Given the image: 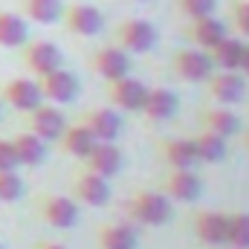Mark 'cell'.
Segmentation results:
<instances>
[{"mask_svg": "<svg viewBox=\"0 0 249 249\" xmlns=\"http://www.w3.org/2000/svg\"><path fill=\"white\" fill-rule=\"evenodd\" d=\"M244 38L238 35H226L223 41H217L209 50V58L214 64V70H238L241 67V55H244Z\"/></svg>", "mask_w": 249, "mask_h": 249, "instance_id": "484cf974", "label": "cell"}, {"mask_svg": "<svg viewBox=\"0 0 249 249\" xmlns=\"http://www.w3.org/2000/svg\"><path fill=\"white\" fill-rule=\"evenodd\" d=\"M99 249H139V235L130 223H102L96 232Z\"/></svg>", "mask_w": 249, "mask_h": 249, "instance_id": "44dd1931", "label": "cell"}, {"mask_svg": "<svg viewBox=\"0 0 249 249\" xmlns=\"http://www.w3.org/2000/svg\"><path fill=\"white\" fill-rule=\"evenodd\" d=\"M229 20H232V29L238 32V38L249 41V0H232Z\"/></svg>", "mask_w": 249, "mask_h": 249, "instance_id": "4dcf8cb0", "label": "cell"}, {"mask_svg": "<svg viewBox=\"0 0 249 249\" xmlns=\"http://www.w3.org/2000/svg\"><path fill=\"white\" fill-rule=\"evenodd\" d=\"M203 84H206L209 99L223 107H232V105L244 102V96H247V78L238 70H214Z\"/></svg>", "mask_w": 249, "mask_h": 249, "instance_id": "3957f363", "label": "cell"}, {"mask_svg": "<svg viewBox=\"0 0 249 249\" xmlns=\"http://www.w3.org/2000/svg\"><path fill=\"white\" fill-rule=\"evenodd\" d=\"M145 93H148V84H142L133 75H122L116 81H107V99H110L113 110H122V113H139Z\"/></svg>", "mask_w": 249, "mask_h": 249, "instance_id": "30bf717a", "label": "cell"}, {"mask_svg": "<svg viewBox=\"0 0 249 249\" xmlns=\"http://www.w3.org/2000/svg\"><path fill=\"white\" fill-rule=\"evenodd\" d=\"M0 102L20 110V113H29L32 107H38L44 102L38 78H12V81H6L0 87Z\"/></svg>", "mask_w": 249, "mask_h": 249, "instance_id": "4fadbf2b", "label": "cell"}, {"mask_svg": "<svg viewBox=\"0 0 249 249\" xmlns=\"http://www.w3.org/2000/svg\"><path fill=\"white\" fill-rule=\"evenodd\" d=\"M20 61H23V67H26L35 78H41V75H47V72L64 67V55L53 41H47V38H32V41H26V44L20 47Z\"/></svg>", "mask_w": 249, "mask_h": 249, "instance_id": "277c9868", "label": "cell"}, {"mask_svg": "<svg viewBox=\"0 0 249 249\" xmlns=\"http://www.w3.org/2000/svg\"><path fill=\"white\" fill-rule=\"evenodd\" d=\"M41 220L53 229H72L78 223V203L64 194H41L35 200Z\"/></svg>", "mask_w": 249, "mask_h": 249, "instance_id": "8992f818", "label": "cell"}, {"mask_svg": "<svg viewBox=\"0 0 249 249\" xmlns=\"http://www.w3.org/2000/svg\"><path fill=\"white\" fill-rule=\"evenodd\" d=\"M177 9H180V15H186L188 20H194V18L214 15L217 0H177Z\"/></svg>", "mask_w": 249, "mask_h": 249, "instance_id": "1f68e13d", "label": "cell"}, {"mask_svg": "<svg viewBox=\"0 0 249 249\" xmlns=\"http://www.w3.org/2000/svg\"><path fill=\"white\" fill-rule=\"evenodd\" d=\"M72 200L84 206H105L110 200V180L93 174V171H78L72 177Z\"/></svg>", "mask_w": 249, "mask_h": 249, "instance_id": "e0dca14e", "label": "cell"}, {"mask_svg": "<svg viewBox=\"0 0 249 249\" xmlns=\"http://www.w3.org/2000/svg\"><path fill=\"white\" fill-rule=\"evenodd\" d=\"M113 44L124 50L127 55L151 53L157 47V26L148 23L145 18H124L113 29Z\"/></svg>", "mask_w": 249, "mask_h": 249, "instance_id": "7a4b0ae2", "label": "cell"}, {"mask_svg": "<svg viewBox=\"0 0 249 249\" xmlns=\"http://www.w3.org/2000/svg\"><path fill=\"white\" fill-rule=\"evenodd\" d=\"M229 35V29H226V23L217 18V15H206V18H194V20H188L186 26V38L191 41V47H197V50H212L217 41H223Z\"/></svg>", "mask_w": 249, "mask_h": 249, "instance_id": "ac0fdd59", "label": "cell"}, {"mask_svg": "<svg viewBox=\"0 0 249 249\" xmlns=\"http://www.w3.org/2000/svg\"><path fill=\"white\" fill-rule=\"evenodd\" d=\"M160 154L165 160L168 168H194L197 165V154H194V145L186 136H177V139H162L160 142Z\"/></svg>", "mask_w": 249, "mask_h": 249, "instance_id": "cb8c5ba5", "label": "cell"}, {"mask_svg": "<svg viewBox=\"0 0 249 249\" xmlns=\"http://www.w3.org/2000/svg\"><path fill=\"white\" fill-rule=\"evenodd\" d=\"M0 171H18V157L12 139H0Z\"/></svg>", "mask_w": 249, "mask_h": 249, "instance_id": "d6a6232c", "label": "cell"}, {"mask_svg": "<svg viewBox=\"0 0 249 249\" xmlns=\"http://www.w3.org/2000/svg\"><path fill=\"white\" fill-rule=\"evenodd\" d=\"M226 247L249 249V212H232L226 229Z\"/></svg>", "mask_w": 249, "mask_h": 249, "instance_id": "f1b7e54d", "label": "cell"}, {"mask_svg": "<svg viewBox=\"0 0 249 249\" xmlns=\"http://www.w3.org/2000/svg\"><path fill=\"white\" fill-rule=\"evenodd\" d=\"M191 145H194V154H197V162H206V165H217L226 160L229 148H226V139H220L217 133L212 130H200L191 136Z\"/></svg>", "mask_w": 249, "mask_h": 249, "instance_id": "603a6c76", "label": "cell"}, {"mask_svg": "<svg viewBox=\"0 0 249 249\" xmlns=\"http://www.w3.org/2000/svg\"><path fill=\"white\" fill-rule=\"evenodd\" d=\"M26 124H29V133H35L38 139L44 142H58L67 127V119L58 110V105H50V102H41L38 107H32L26 113Z\"/></svg>", "mask_w": 249, "mask_h": 249, "instance_id": "ba28073f", "label": "cell"}, {"mask_svg": "<svg viewBox=\"0 0 249 249\" xmlns=\"http://www.w3.org/2000/svg\"><path fill=\"white\" fill-rule=\"evenodd\" d=\"M35 249H67L64 244H55V241H38Z\"/></svg>", "mask_w": 249, "mask_h": 249, "instance_id": "e575fe53", "label": "cell"}, {"mask_svg": "<svg viewBox=\"0 0 249 249\" xmlns=\"http://www.w3.org/2000/svg\"><path fill=\"white\" fill-rule=\"evenodd\" d=\"M29 41V23L23 15L0 9V47L3 50H20Z\"/></svg>", "mask_w": 249, "mask_h": 249, "instance_id": "7402d4cb", "label": "cell"}, {"mask_svg": "<svg viewBox=\"0 0 249 249\" xmlns=\"http://www.w3.org/2000/svg\"><path fill=\"white\" fill-rule=\"evenodd\" d=\"M200 119H203V127H206V130L217 133L220 139H232V136L241 130V119H238V116H235L229 107H223V105L206 107Z\"/></svg>", "mask_w": 249, "mask_h": 249, "instance_id": "d4e9b609", "label": "cell"}, {"mask_svg": "<svg viewBox=\"0 0 249 249\" xmlns=\"http://www.w3.org/2000/svg\"><path fill=\"white\" fill-rule=\"evenodd\" d=\"M78 122L93 133L96 142H116L122 136V116L113 107H90Z\"/></svg>", "mask_w": 249, "mask_h": 249, "instance_id": "5bb4252c", "label": "cell"}, {"mask_svg": "<svg viewBox=\"0 0 249 249\" xmlns=\"http://www.w3.org/2000/svg\"><path fill=\"white\" fill-rule=\"evenodd\" d=\"M81 162H84L87 171H93V174L110 180V177H116V174L122 171L124 154L116 142H96V145L87 151V157H84Z\"/></svg>", "mask_w": 249, "mask_h": 249, "instance_id": "7c38bea8", "label": "cell"}, {"mask_svg": "<svg viewBox=\"0 0 249 249\" xmlns=\"http://www.w3.org/2000/svg\"><path fill=\"white\" fill-rule=\"evenodd\" d=\"M160 191L171 203H194L200 197V191H203V183H200V177H197L194 168H171L162 177Z\"/></svg>", "mask_w": 249, "mask_h": 249, "instance_id": "8fae6325", "label": "cell"}, {"mask_svg": "<svg viewBox=\"0 0 249 249\" xmlns=\"http://www.w3.org/2000/svg\"><path fill=\"white\" fill-rule=\"evenodd\" d=\"M133 3H148V0H133Z\"/></svg>", "mask_w": 249, "mask_h": 249, "instance_id": "8d00e7d4", "label": "cell"}, {"mask_svg": "<svg viewBox=\"0 0 249 249\" xmlns=\"http://www.w3.org/2000/svg\"><path fill=\"white\" fill-rule=\"evenodd\" d=\"M177 110H180V99H177V93L168 90V87H148L145 102H142V107H139V113H142L148 122H168V119L177 116Z\"/></svg>", "mask_w": 249, "mask_h": 249, "instance_id": "2e32d148", "label": "cell"}, {"mask_svg": "<svg viewBox=\"0 0 249 249\" xmlns=\"http://www.w3.org/2000/svg\"><path fill=\"white\" fill-rule=\"evenodd\" d=\"M127 214L139 226H165L174 217V206L162 191H136L127 200Z\"/></svg>", "mask_w": 249, "mask_h": 249, "instance_id": "6da1fadb", "label": "cell"}, {"mask_svg": "<svg viewBox=\"0 0 249 249\" xmlns=\"http://www.w3.org/2000/svg\"><path fill=\"white\" fill-rule=\"evenodd\" d=\"M217 249H223V247H217ZM229 249H232V247H229Z\"/></svg>", "mask_w": 249, "mask_h": 249, "instance_id": "f35d334b", "label": "cell"}, {"mask_svg": "<svg viewBox=\"0 0 249 249\" xmlns=\"http://www.w3.org/2000/svg\"><path fill=\"white\" fill-rule=\"evenodd\" d=\"M238 72L249 78V44H244V55H241V67H238Z\"/></svg>", "mask_w": 249, "mask_h": 249, "instance_id": "836d02e7", "label": "cell"}, {"mask_svg": "<svg viewBox=\"0 0 249 249\" xmlns=\"http://www.w3.org/2000/svg\"><path fill=\"white\" fill-rule=\"evenodd\" d=\"M226 229H229V214L223 212H200L194 217V235L206 247H226Z\"/></svg>", "mask_w": 249, "mask_h": 249, "instance_id": "d6986e66", "label": "cell"}, {"mask_svg": "<svg viewBox=\"0 0 249 249\" xmlns=\"http://www.w3.org/2000/svg\"><path fill=\"white\" fill-rule=\"evenodd\" d=\"M0 113H3V102H0Z\"/></svg>", "mask_w": 249, "mask_h": 249, "instance_id": "74e56055", "label": "cell"}, {"mask_svg": "<svg viewBox=\"0 0 249 249\" xmlns=\"http://www.w3.org/2000/svg\"><path fill=\"white\" fill-rule=\"evenodd\" d=\"M244 142H247V148H249V130H247V133H244Z\"/></svg>", "mask_w": 249, "mask_h": 249, "instance_id": "d590c367", "label": "cell"}, {"mask_svg": "<svg viewBox=\"0 0 249 249\" xmlns=\"http://www.w3.org/2000/svg\"><path fill=\"white\" fill-rule=\"evenodd\" d=\"M20 9H23V18L26 20L41 23V26H50V23L61 20L64 3L61 0H20Z\"/></svg>", "mask_w": 249, "mask_h": 249, "instance_id": "83f0119b", "label": "cell"}, {"mask_svg": "<svg viewBox=\"0 0 249 249\" xmlns=\"http://www.w3.org/2000/svg\"><path fill=\"white\" fill-rule=\"evenodd\" d=\"M90 67H93V72H96L99 78L116 81V78H122V75H130V55H127L124 50H119L116 44L99 47V50L90 55Z\"/></svg>", "mask_w": 249, "mask_h": 249, "instance_id": "9a60e30c", "label": "cell"}, {"mask_svg": "<svg viewBox=\"0 0 249 249\" xmlns=\"http://www.w3.org/2000/svg\"><path fill=\"white\" fill-rule=\"evenodd\" d=\"M58 145H61L64 154H70V157H75V160H84V157H87V151L96 145V139H93V133H90L81 122H72V124H67V127H64Z\"/></svg>", "mask_w": 249, "mask_h": 249, "instance_id": "4316f807", "label": "cell"}, {"mask_svg": "<svg viewBox=\"0 0 249 249\" xmlns=\"http://www.w3.org/2000/svg\"><path fill=\"white\" fill-rule=\"evenodd\" d=\"M23 197V180L18 171H0V203H15Z\"/></svg>", "mask_w": 249, "mask_h": 249, "instance_id": "f546056e", "label": "cell"}, {"mask_svg": "<svg viewBox=\"0 0 249 249\" xmlns=\"http://www.w3.org/2000/svg\"><path fill=\"white\" fill-rule=\"evenodd\" d=\"M0 249H3V244H0Z\"/></svg>", "mask_w": 249, "mask_h": 249, "instance_id": "ab89813d", "label": "cell"}, {"mask_svg": "<svg viewBox=\"0 0 249 249\" xmlns=\"http://www.w3.org/2000/svg\"><path fill=\"white\" fill-rule=\"evenodd\" d=\"M61 20L67 26V32H72L78 38H96L102 32V26H105V18L93 3H70V6H64Z\"/></svg>", "mask_w": 249, "mask_h": 249, "instance_id": "52a82bcc", "label": "cell"}, {"mask_svg": "<svg viewBox=\"0 0 249 249\" xmlns=\"http://www.w3.org/2000/svg\"><path fill=\"white\" fill-rule=\"evenodd\" d=\"M38 87H41L44 102H50V105H70V102L78 96V90H81L75 72H70V70H64V67L47 72V75H41V78H38Z\"/></svg>", "mask_w": 249, "mask_h": 249, "instance_id": "9c48e42d", "label": "cell"}, {"mask_svg": "<svg viewBox=\"0 0 249 249\" xmlns=\"http://www.w3.org/2000/svg\"><path fill=\"white\" fill-rule=\"evenodd\" d=\"M171 72L177 78H183L188 84H203L212 72H214V64L209 58L206 50H197V47H183L171 55Z\"/></svg>", "mask_w": 249, "mask_h": 249, "instance_id": "5b68a950", "label": "cell"}, {"mask_svg": "<svg viewBox=\"0 0 249 249\" xmlns=\"http://www.w3.org/2000/svg\"><path fill=\"white\" fill-rule=\"evenodd\" d=\"M12 148H15V157H18V165H26V168H38L47 162V142L38 139L35 133L29 130H20L12 136Z\"/></svg>", "mask_w": 249, "mask_h": 249, "instance_id": "ffe728a7", "label": "cell"}]
</instances>
